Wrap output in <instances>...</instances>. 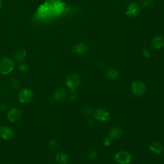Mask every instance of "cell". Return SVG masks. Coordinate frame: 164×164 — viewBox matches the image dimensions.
<instances>
[{
	"instance_id": "obj_1",
	"label": "cell",
	"mask_w": 164,
	"mask_h": 164,
	"mask_svg": "<svg viewBox=\"0 0 164 164\" xmlns=\"http://www.w3.org/2000/svg\"><path fill=\"white\" fill-rule=\"evenodd\" d=\"M53 15L51 2H47L41 5L38 8L36 13V17L39 19H46L51 17Z\"/></svg>"
},
{
	"instance_id": "obj_2",
	"label": "cell",
	"mask_w": 164,
	"mask_h": 164,
	"mask_svg": "<svg viewBox=\"0 0 164 164\" xmlns=\"http://www.w3.org/2000/svg\"><path fill=\"white\" fill-rule=\"evenodd\" d=\"M14 67V62L8 57H4L0 61V74L7 75L12 71Z\"/></svg>"
},
{
	"instance_id": "obj_3",
	"label": "cell",
	"mask_w": 164,
	"mask_h": 164,
	"mask_svg": "<svg viewBox=\"0 0 164 164\" xmlns=\"http://www.w3.org/2000/svg\"><path fill=\"white\" fill-rule=\"evenodd\" d=\"M81 83L80 76L77 74H72L68 76L66 80L67 87L71 90V92L74 93L76 89L78 88Z\"/></svg>"
},
{
	"instance_id": "obj_4",
	"label": "cell",
	"mask_w": 164,
	"mask_h": 164,
	"mask_svg": "<svg viewBox=\"0 0 164 164\" xmlns=\"http://www.w3.org/2000/svg\"><path fill=\"white\" fill-rule=\"evenodd\" d=\"M33 97H34V92L28 88L22 89L18 93V100L22 103L26 104L30 103Z\"/></svg>"
},
{
	"instance_id": "obj_5",
	"label": "cell",
	"mask_w": 164,
	"mask_h": 164,
	"mask_svg": "<svg viewBox=\"0 0 164 164\" xmlns=\"http://www.w3.org/2000/svg\"><path fill=\"white\" fill-rule=\"evenodd\" d=\"M115 159L120 164H129L132 162V155L126 151H119L115 155Z\"/></svg>"
},
{
	"instance_id": "obj_6",
	"label": "cell",
	"mask_w": 164,
	"mask_h": 164,
	"mask_svg": "<svg viewBox=\"0 0 164 164\" xmlns=\"http://www.w3.org/2000/svg\"><path fill=\"white\" fill-rule=\"evenodd\" d=\"M132 91L136 96H143L146 92V87L145 84L140 81H134L132 84Z\"/></svg>"
},
{
	"instance_id": "obj_7",
	"label": "cell",
	"mask_w": 164,
	"mask_h": 164,
	"mask_svg": "<svg viewBox=\"0 0 164 164\" xmlns=\"http://www.w3.org/2000/svg\"><path fill=\"white\" fill-rule=\"evenodd\" d=\"M94 117L97 121L106 122L110 118V114L108 111L103 108H97L94 112Z\"/></svg>"
},
{
	"instance_id": "obj_8",
	"label": "cell",
	"mask_w": 164,
	"mask_h": 164,
	"mask_svg": "<svg viewBox=\"0 0 164 164\" xmlns=\"http://www.w3.org/2000/svg\"><path fill=\"white\" fill-rule=\"evenodd\" d=\"M53 13L54 15L62 14L65 10V3L61 1H51Z\"/></svg>"
},
{
	"instance_id": "obj_9",
	"label": "cell",
	"mask_w": 164,
	"mask_h": 164,
	"mask_svg": "<svg viewBox=\"0 0 164 164\" xmlns=\"http://www.w3.org/2000/svg\"><path fill=\"white\" fill-rule=\"evenodd\" d=\"M127 16L130 18H134L140 14V7L137 3H132L129 5L126 12Z\"/></svg>"
},
{
	"instance_id": "obj_10",
	"label": "cell",
	"mask_w": 164,
	"mask_h": 164,
	"mask_svg": "<svg viewBox=\"0 0 164 164\" xmlns=\"http://www.w3.org/2000/svg\"><path fill=\"white\" fill-rule=\"evenodd\" d=\"M14 136V130L8 126L0 127V137L3 140H9L12 139Z\"/></svg>"
},
{
	"instance_id": "obj_11",
	"label": "cell",
	"mask_w": 164,
	"mask_h": 164,
	"mask_svg": "<svg viewBox=\"0 0 164 164\" xmlns=\"http://www.w3.org/2000/svg\"><path fill=\"white\" fill-rule=\"evenodd\" d=\"M22 116V112L18 108H12L7 112V118L10 122L14 123L19 121Z\"/></svg>"
},
{
	"instance_id": "obj_12",
	"label": "cell",
	"mask_w": 164,
	"mask_h": 164,
	"mask_svg": "<svg viewBox=\"0 0 164 164\" xmlns=\"http://www.w3.org/2000/svg\"><path fill=\"white\" fill-rule=\"evenodd\" d=\"M152 45L156 50H159L164 46V37L162 35H158L152 39Z\"/></svg>"
},
{
	"instance_id": "obj_13",
	"label": "cell",
	"mask_w": 164,
	"mask_h": 164,
	"mask_svg": "<svg viewBox=\"0 0 164 164\" xmlns=\"http://www.w3.org/2000/svg\"><path fill=\"white\" fill-rule=\"evenodd\" d=\"M149 150L156 155H160L162 153L163 151V147L162 145L160 143H157V142H154L152 143L149 146Z\"/></svg>"
},
{
	"instance_id": "obj_14",
	"label": "cell",
	"mask_w": 164,
	"mask_h": 164,
	"mask_svg": "<svg viewBox=\"0 0 164 164\" xmlns=\"http://www.w3.org/2000/svg\"><path fill=\"white\" fill-rule=\"evenodd\" d=\"M123 135V130L119 128H113L110 130L109 132V136L113 139H119Z\"/></svg>"
},
{
	"instance_id": "obj_15",
	"label": "cell",
	"mask_w": 164,
	"mask_h": 164,
	"mask_svg": "<svg viewBox=\"0 0 164 164\" xmlns=\"http://www.w3.org/2000/svg\"><path fill=\"white\" fill-rule=\"evenodd\" d=\"M66 97V92L64 89H59L57 90L54 94V99L57 101L62 102Z\"/></svg>"
},
{
	"instance_id": "obj_16",
	"label": "cell",
	"mask_w": 164,
	"mask_h": 164,
	"mask_svg": "<svg viewBox=\"0 0 164 164\" xmlns=\"http://www.w3.org/2000/svg\"><path fill=\"white\" fill-rule=\"evenodd\" d=\"M107 77L110 80H116L119 76V71L115 68H109L107 71Z\"/></svg>"
},
{
	"instance_id": "obj_17",
	"label": "cell",
	"mask_w": 164,
	"mask_h": 164,
	"mask_svg": "<svg viewBox=\"0 0 164 164\" xmlns=\"http://www.w3.org/2000/svg\"><path fill=\"white\" fill-rule=\"evenodd\" d=\"M56 162L58 164H67L69 158L66 154L59 153L56 155Z\"/></svg>"
},
{
	"instance_id": "obj_18",
	"label": "cell",
	"mask_w": 164,
	"mask_h": 164,
	"mask_svg": "<svg viewBox=\"0 0 164 164\" xmlns=\"http://www.w3.org/2000/svg\"><path fill=\"white\" fill-rule=\"evenodd\" d=\"M26 52L25 50H23V49H19V50L16 51L14 54V58L16 60V61H23L26 57Z\"/></svg>"
},
{
	"instance_id": "obj_19",
	"label": "cell",
	"mask_w": 164,
	"mask_h": 164,
	"mask_svg": "<svg viewBox=\"0 0 164 164\" xmlns=\"http://www.w3.org/2000/svg\"><path fill=\"white\" fill-rule=\"evenodd\" d=\"M87 46L84 43H79L74 47V51L76 53L82 54L86 52Z\"/></svg>"
},
{
	"instance_id": "obj_20",
	"label": "cell",
	"mask_w": 164,
	"mask_h": 164,
	"mask_svg": "<svg viewBox=\"0 0 164 164\" xmlns=\"http://www.w3.org/2000/svg\"><path fill=\"white\" fill-rule=\"evenodd\" d=\"M18 67H19V69L20 70V71L23 72V73L27 72L29 69L28 65L27 64H19Z\"/></svg>"
},
{
	"instance_id": "obj_21",
	"label": "cell",
	"mask_w": 164,
	"mask_h": 164,
	"mask_svg": "<svg viewBox=\"0 0 164 164\" xmlns=\"http://www.w3.org/2000/svg\"><path fill=\"white\" fill-rule=\"evenodd\" d=\"M50 147L51 148V149H53V150L57 149V147H58L57 142L54 140H51L50 141Z\"/></svg>"
},
{
	"instance_id": "obj_22",
	"label": "cell",
	"mask_w": 164,
	"mask_h": 164,
	"mask_svg": "<svg viewBox=\"0 0 164 164\" xmlns=\"http://www.w3.org/2000/svg\"><path fill=\"white\" fill-rule=\"evenodd\" d=\"M153 3V0H143V2L144 7H149L152 6Z\"/></svg>"
},
{
	"instance_id": "obj_23",
	"label": "cell",
	"mask_w": 164,
	"mask_h": 164,
	"mask_svg": "<svg viewBox=\"0 0 164 164\" xmlns=\"http://www.w3.org/2000/svg\"><path fill=\"white\" fill-rule=\"evenodd\" d=\"M12 85L15 89H19L20 86L19 81L18 79H15V78L13 79L12 81Z\"/></svg>"
},
{
	"instance_id": "obj_24",
	"label": "cell",
	"mask_w": 164,
	"mask_h": 164,
	"mask_svg": "<svg viewBox=\"0 0 164 164\" xmlns=\"http://www.w3.org/2000/svg\"><path fill=\"white\" fill-rule=\"evenodd\" d=\"M112 139L110 137V136H107L103 140V144L106 146H109L111 144H112Z\"/></svg>"
},
{
	"instance_id": "obj_25",
	"label": "cell",
	"mask_w": 164,
	"mask_h": 164,
	"mask_svg": "<svg viewBox=\"0 0 164 164\" xmlns=\"http://www.w3.org/2000/svg\"><path fill=\"white\" fill-rule=\"evenodd\" d=\"M97 155V151L96 150H92V151H90L89 153L88 156H89V158H90V159H93V158H95L96 157Z\"/></svg>"
},
{
	"instance_id": "obj_26",
	"label": "cell",
	"mask_w": 164,
	"mask_h": 164,
	"mask_svg": "<svg viewBox=\"0 0 164 164\" xmlns=\"http://www.w3.org/2000/svg\"><path fill=\"white\" fill-rule=\"evenodd\" d=\"M85 113H86L87 114L91 115L92 113V108H91L90 107L88 106V107H87L85 108Z\"/></svg>"
},
{
	"instance_id": "obj_27",
	"label": "cell",
	"mask_w": 164,
	"mask_h": 164,
	"mask_svg": "<svg viewBox=\"0 0 164 164\" xmlns=\"http://www.w3.org/2000/svg\"><path fill=\"white\" fill-rule=\"evenodd\" d=\"M143 55H144L145 57H150V54L149 53L148 51H147V50H145V51H144Z\"/></svg>"
},
{
	"instance_id": "obj_28",
	"label": "cell",
	"mask_w": 164,
	"mask_h": 164,
	"mask_svg": "<svg viewBox=\"0 0 164 164\" xmlns=\"http://www.w3.org/2000/svg\"><path fill=\"white\" fill-rule=\"evenodd\" d=\"M76 99H77V96H76V94H73L71 96V100L72 101H76Z\"/></svg>"
},
{
	"instance_id": "obj_29",
	"label": "cell",
	"mask_w": 164,
	"mask_h": 164,
	"mask_svg": "<svg viewBox=\"0 0 164 164\" xmlns=\"http://www.w3.org/2000/svg\"><path fill=\"white\" fill-rule=\"evenodd\" d=\"M0 108L2 109V110H5V109H6V106H3V107H2V105L0 107Z\"/></svg>"
},
{
	"instance_id": "obj_30",
	"label": "cell",
	"mask_w": 164,
	"mask_h": 164,
	"mask_svg": "<svg viewBox=\"0 0 164 164\" xmlns=\"http://www.w3.org/2000/svg\"><path fill=\"white\" fill-rule=\"evenodd\" d=\"M2 4H3V2H2V0H0V8H2Z\"/></svg>"
}]
</instances>
